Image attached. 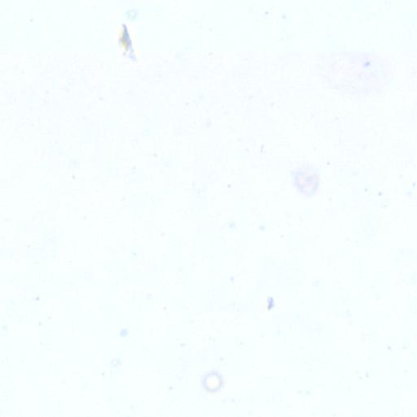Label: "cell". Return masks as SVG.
Instances as JSON below:
<instances>
[{"mask_svg": "<svg viewBox=\"0 0 417 417\" xmlns=\"http://www.w3.org/2000/svg\"><path fill=\"white\" fill-rule=\"evenodd\" d=\"M294 185L300 194L312 196L316 193L318 187V173L313 167L300 168L293 174Z\"/></svg>", "mask_w": 417, "mask_h": 417, "instance_id": "1", "label": "cell"}]
</instances>
